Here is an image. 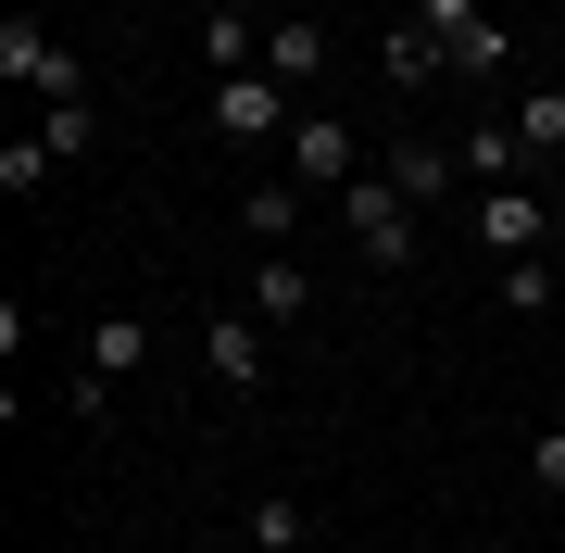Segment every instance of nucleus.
I'll list each match as a JSON object with an SVG mask.
<instances>
[{
    "label": "nucleus",
    "instance_id": "obj_2",
    "mask_svg": "<svg viewBox=\"0 0 565 553\" xmlns=\"http://www.w3.org/2000/svg\"><path fill=\"white\" fill-rule=\"evenodd\" d=\"M0 76H13L25 102H88V63L63 51L39 13H0Z\"/></svg>",
    "mask_w": 565,
    "mask_h": 553
},
{
    "label": "nucleus",
    "instance_id": "obj_16",
    "mask_svg": "<svg viewBox=\"0 0 565 553\" xmlns=\"http://www.w3.org/2000/svg\"><path fill=\"white\" fill-rule=\"evenodd\" d=\"M239 529H252V553H302V541H315V515H302V491H264Z\"/></svg>",
    "mask_w": 565,
    "mask_h": 553
},
{
    "label": "nucleus",
    "instance_id": "obj_1",
    "mask_svg": "<svg viewBox=\"0 0 565 553\" xmlns=\"http://www.w3.org/2000/svg\"><path fill=\"white\" fill-rule=\"evenodd\" d=\"M340 226H352V252H364V265H390V277H403L415 252H427V226H415V202H403V189H390L377 164H364V177L340 189Z\"/></svg>",
    "mask_w": 565,
    "mask_h": 553
},
{
    "label": "nucleus",
    "instance_id": "obj_19",
    "mask_svg": "<svg viewBox=\"0 0 565 553\" xmlns=\"http://www.w3.org/2000/svg\"><path fill=\"white\" fill-rule=\"evenodd\" d=\"M490 302H503V315H553V277H541V252H527V265H503V277H490Z\"/></svg>",
    "mask_w": 565,
    "mask_h": 553
},
{
    "label": "nucleus",
    "instance_id": "obj_4",
    "mask_svg": "<svg viewBox=\"0 0 565 553\" xmlns=\"http://www.w3.org/2000/svg\"><path fill=\"white\" fill-rule=\"evenodd\" d=\"M478 252H490V265L553 252V202H541V189H478Z\"/></svg>",
    "mask_w": 565,
    "mask_h": 553
},
{
    "label": "nucleus",
    "instance_id": "obj_5",
    "mask_svg": "<svg viewBox=\"0 0 565 553\" xmlns=\"http://www.w3.org/2000/svg\"><path fill=\"white\" fill-rule=\"evenodd\" d=\"M277 164L302 177V189H352V177H364V139H352L340 114H302V126H289V151H277Z\"/></svg>",
    "mask_w": 565,
    "mask_h": 553
},
{
    "label": "nucleus",
    "instance_id": "obj_6",
    "mask_svg": "<svg viewBox=\"0 0 565 553\" xmlns=\"http://www.w3.org/2000/svg\"><path fill=\"white\" fill-rule=\"evenodd\" d=\"M202 365H214V390H226V403H252V390H264V315H252V302L202 328Z\"/></svg>",
    "mask_w": 565,
    "mask_h": 553
},
{
    "label": "nucleus",
    "instance_id": "obj_10",
    "mask_svg": "<svg viewBox=\"0 0 565 553\" xmlns=\"http://www.w3.org/2000/svg\"><path fill=\"white\" fill-rule=\"evenodd\" d=\"M452 164L478 177V189H515V164H527V151H515V114H478V126L452 139Z\"/></svg>",
    "mask_w": 565,
    "mask_h": 553
},
{
    "label": "nucleus",
    "instance_id": "obj_12",
    "mask_svg": "<svg viewBox=\"0 0 565 553\" xmlns=\"http://www.w3.org/2000/svg\"><path fill=\"white\" fill-rule=\"evenodd\" d=\"M239 226H252V252H289V226H302V177H264V189H239Z\"/></svg>",
    "mask_w": 565,
    "mask_h": 553
},
{
    "label": "nucleus",
    "instance_id": "obj_14",
    "mask_svg": "<svg viewBox=\"0 0 565 553\" xmlns=\"http://www.w3.org/2000/svg\"><path fill=\"white\" fill-rule=\"evenodd\" d=\"M377 63H390V88H440V76H452V51L427 39V25H390V51H377Z\"/></svg>",
    "mask_w": 565,
    "mask_h": 553
},
{
    "label": "nucleus",
    "instance_id": "obj_11",
    "mask_svg": "<svg viewBox=\"0 0 565 553\" xmlns=\"http://www.w3.org/2000/svg\"><path fill=\"white\" fill-rule=\"evenodd\" d=\"M515 151H527V164H553V177H565V76H541V88L515 102Z\"/></svg>",
    "mask_w": 565,
    "mask_h": 553
},
{
    "label": "nucleus",
    "instance_id": "obj_15",
    "mask_svg": "<svg viewBox=\"0 0 565 553\" xmlns=\"http://www.w3.org/2000/svg\"><path fill=\"white\" fill-rule=\"evenodd\" d=\"M151 365V328L139 315H102V328H88V377H139Z\"/></svg>",
    "mask_w": 565,
    "mask_h": 553
},
{
    "label": "nucleus",
    "instance_id": "obj_21",
    "mask_svg": "<svg viewBox=\"0 0 565 553\" xmlns=\"http://www.w3.org/2000/svg\"><path fill=\"white\" fill-rule=\"evenodd\" d=\"M415 25H427V39H440V51H452V39H465V25H478V0H427V13H415Z\"/></svg>",
    "mask_w": 565,
    "mask_h": 553
},
{
    "label": "nucleus",
    "instance_id": "obj_3",
    "mask_svg": "<svg viewBox=\"0 0 565 553\" xmlns=\"http://www.w3.org/2000/svg\"><path fill=\"white\" fill-rule=\"evenodd\" d=\"M289 126H302V88H277V76H214V139L289 151Z\"/></svg>",
    "mask_w": 565,
    "mask_h": 553
},
{
    "label": "nucleus",
    "instance_id": "obj_8",
    "mask_svg": "<svg viewBox=\"0 0 565 553\" xmlns=\"http://www.w3.org/2000/svg\"><path fill=\"white\" fill-rule=\"evenodd\" d=\"M264 76H277V88H315L327 76V25L315 13H277V25H264Z\"/></svg>",
    "mask_w": 565,
    "mask_h": 553
},
{
    "label": "nucleus",
    "instance_id": "obj_20",
    "mask_svg": "<svg viewBox=\"0 0 565 553\" xmlns=\"http://www.w3.org/2000/svg\"><path fill=\"white\" fill-rule=\"evenodd\" d=\"M527 491H553V503H565V428H541V440H527Z\"/></svg>",
    "mask_w": 565,
    "mask_h": 553
},
{
    "label": "nucleus",
    "instance_id": "obj_7",
    "mask_svg": "<svg viewBox=\"0 0 565 553\" xmlns=\"http://www.w3.org/2000/svg\"><path fill=\"white\" fill-rule=\"evenodd\" d=\"M377 177H390V189H403V202L427 214V202H440L465 164H452V139H390V151H377Z\"/></svg>",
    "mask_w": 565,
    "mask_h": 553
},
{
    "label": "nucleus",
    "instance_id": "obj_9",
    "mask_svg": "<svg viewBox=\"0 0 565 553\" xmlns=\"http://www.w3.org/2000/svg\"><path fill=\"white\" fill-rule=\"evenodd\" d=\"M252 315H264V328H302V315H315V277L289 265V252H252Z\"/></svg>",
    "mask_w": 565,
    "mask_h": 553
},
{
    "label": "nucleus",
    "instance_id": "obj_17",
    "mask_svg": "<svg viewBox=\"0 0 565 553\" xmlns=\"http://www.w3.org/2000/svg\"><path fill=\"white\" fill-rule=\"evenodd\" d=\"M39 139H51V164H88L102 151V114L88 102H39Z\"/></svg>",
    "mask_w": 565,
    "mask_h": 553
},
{
    "label": "nucleus",
    "instance_id": "obj_13",
    "mask_svg": "<svg viewBox=\"0 0 565 553\" xmlns=\"http://www.w3.org/2000/svg\"><path fill=\"white\" fill-rule=\"evenodd\" d=\"M202 51H214V76H264V25L226 0V13H202Z\"/></svg>",
    "mask_w": 565,
    "mask_h": 553
},
{
    "label": "nucleus",
    "instance_id": "obj_18",
    "mask_svg": "<svg viewBox=\"0 0 565 553\" xmlns=\"http://www.w3.org/2000/svg\"><path fill=\"white\" fill-rule=\"evenodd\" d=\"M0 189L39 202V189H51V139H0Z\"/></svg>",
    "mask_w": 565,
    "mask_h": 553
}]
</instances>
